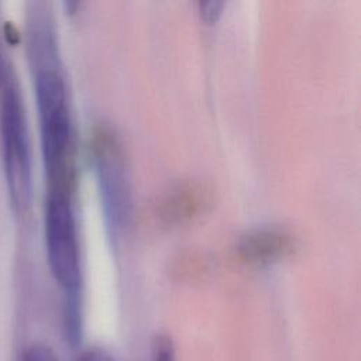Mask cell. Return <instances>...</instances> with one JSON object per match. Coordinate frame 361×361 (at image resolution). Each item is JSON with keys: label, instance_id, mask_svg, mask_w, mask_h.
Masks as SVG:
<instances>
[{"label": "cell", "instance_id": "obj_9", "mask_svg": "<svg viewBox=\"0 0 361 361\" xmlns=\"http://www.w3.org/2000/svg\"><path fill=\"white\" fill-rule=\"evenodd\" d=\"M202 6V17L212 23L217 18V16L220 14V8L223 6V3H217V1H206V3H200Z\"/></svg>", "mask_w": 361, "mask_h": 361}, {"label": "cell", "instance_id": "obj_7", "mask_svg": "<svg viewBox=\"0 0 361 361\" xmlns=\"http://www.w3.org/2000/svg\"><path fill=\"white\" fill-rule=\"evenodd\" d=\"M21 361H58V358L49 345L37 343L24 351Z\"/></svg>", "mask_w": 361, "mask_h": 361}, {"label": "cell", "instance_id": "obj_5", "mask_svg": "<svg viewBox=\"0 0 361 361\" xmlns=\"http://www.w3.org/2000/svg\"><path fill=\"white\" fill-rule=\"evenodd\" d=\"M292 248V237L283 228L265 227L247 233L238 244L240 257L252 264L272 262Z\"/></svg>", "mask_w": 361, "mask_h": 361}, {"label": "cell", "instance_id": "obj_3", "mask_svg": "<svg viewBox=\"0 0 361 361\" xmlns=\"http://www.w3.org/2000/svg\"><path fill=\"white\" fill-rule=\"evenodd\" d=\"M45 243L49 268L65 292V303H79L82 272L72 192L48 190Z\"/></svg>", "mask_w": 361, "mask_h": 361}, {"label": "cell", "instance_id": "obj_1", "mask_svg": "<svg viewBox=\"0 0 361 361\" xmlns=\"http://www.w3.org/2000/svg\"><path fill=\"white\" fill-rule=\"evenodd\" d=\"M31 58L35 62V94L48 190L72 192L73 134L66 86L58 68L56 48L34 51Z\"/></svg>", "mask_w": 361, "mask_h": 361}, {"label": "cell", "instance_id": "obj_8", "mask_svg": "<svg viewBox=\"0 0 361 361\" xmlns=\"http://www.w3.org/2000/svg\"><path fill=\"white\" fill-rule=\"evenodd\" d=\"M75 361H114V360L107 351L99 347H92L82 351Z\"/></svg>", "mask_w": 361, "mask_h": 361}, {"label": "cell", "instance_id": "obj_4", "mask_svg": "<svg viewBox=\"0 0 361 361\" xmlns=\"http://www.w3.org/2000/svg\"><path fill=\"white\" fill-rule=\"evenodd\" d=\"M96 166L106 216L114 230L126 224L130 207V185L120 145L110 133L96 134Z\"/></svg>", "mask_w": 361, "mask_h": 361}, {"label": "cell", "instance_id": "obj_6", "mask_svg": "<svg viewBox=\"0 0 361 361\" xmlns=\"http://www.w3.org/2000/svg\"><path fill=\"white\" fill-rule=\"evenodd\" d=\"M151 361H175V347L166 334H157L151 345Z\"/></svg>", "mask_w": 361, "mask_h": 361}, {"label": "cell", "instance_id": "obj_10", "mask_svg": "<svg viewBox=\"0 0 361 361\" xmlns=\"http://www.w3.org/2000/svg\"><path fill=\"white\" fill-rule=\"evenodd\" d=\"M7 72V66L4 63V59H3V54H1V49H0V79L6 75Z\"/></svg>", "mask_w": 361, "mask_h": 361}, {"label": "cell", "instance_id": "obj_2", "mask_svg": "<svg viewBox=\"0 0 361 361\" xmlns=\"http://www.w3.org/2000/svg\"><path fill=\"white\" fill-rule=\"evenodd\" d=\"M13 79L8 72L0 79V135L10 200L24 212L31 202V158L24 107Z\"/></svg>", "mask_w": 361, "mask_h": 361}]
</instances>
